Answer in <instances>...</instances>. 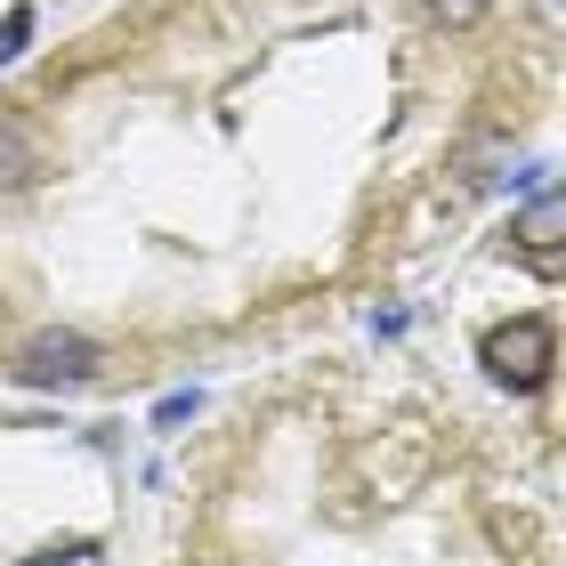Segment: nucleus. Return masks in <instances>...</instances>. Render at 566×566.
Returning a JSON list of instances; mask_svg holds the SVG:
<instances>
[{
    "label": "nucleus",
    "instance_id": "nucleus-6",
    "mask_svg": "<svg viewBox=\"0 0 566 566\" xmlns=\"http://www.w3.org/2000/svg\"><path fill=\"white\" fill-rule=\"evenodd\" d=\"M24 49H33V9H9L0 17V65H17Z\"/></svg>",
    "mask_w": 566,
    "mask_h": 566
},
{
    "label": "nucleus",
    "instance_id": "nucleus-3",
    "mask_svg": "<svg viewBox=\"0 0 566 566\" xmlns=\"http://www.w3.org/2000/svg\"><path fill=\"white\" fill-rule=\"evenodd\" d=\"M510 235H518V251H534V260L543 268H558V235H566V202H558V187L543 178V187H534V202L518 211V227H510Z\"/></svg>",
    "mask_w": 566,
    "mask_h": 566
},
{
    "label": "nucleus",
    "instance_id": "nucleus-4",
    "mask_svg": "<svg viewBox=\"0 0 566 566\" xmlns=\"http://www.w3.org/2000/svg\"><path fill=\"white\" fill-rule=\"evenodd\" d=\"M41 163H33V138L24 130H9V122H0V195H17L24 178H33Z\"/></svg>",
    "mask_w": 566,
    "mask_h": 566
},
{
    "label": "nucleus",
    "instance_id": "nucleus-5",
    "mask_svg": "<svg viewBox=\"0 0 566 566\" xmlns=\"http://www.w3.org/2000/svg\"><path fill=\"white\" fill-rule=\"evenodd\" d=\"M24 566H106V543H41Z\"/></svg>",
    "mask_w": 566,
    "mask_h": 566
},
{
    "label": "nucleus",
    "instance_id": "nucleus-2",
    "mask_svg": "<svg viewBox=\"0 0 566 566\" xmlns=\"http://www.w3.org/2000/svg\"><path fill=\"white\" fill-rule=\"evenodd\" d=\"M9 373L24 380V389H82V380L106 373V348H97L90 332H33Z\"/></svg>",
    "mask_w": 566,
    "mask_h": 566
},
{
    "label": "nucleus",
    "instance_id": "nucleus-7",
    "mask_svg": "<svg viewBox=\"0 0 566 566\" xmlns=\"http://www.w3.org/2000/svg\"><path fill=\"white\" fill-rule=\"evenodd\" d=\"M429 9L446 17V24H478V17H485V0H429Z\"/></svg>",
    "mask_w": 566,
    "mask_h": 566
},
{
    "label": "nucleus",
    "instance_id": "nucleus-1",
    "mask_svg": "<svg viewBox=\"0 0 566 566\" xmlns=\"http://www.w3.org/2000/svg\"><path fill=\"white\" fill-rule=\"evenodd\" d=\"M478 365L502 380V389H543L551 365H558V332L551 316H510L485 332V348H478Z\"/></svg>",
    "mask_w": 566,
    "mask_h": 566
},
{
    "label": "nucleus",
    "instance_id": "nucleus-8",
    "mask_svg": "<svg viewBox=\"0 0 566 566\" xmlns=\"http://www.w3.org/2000/svg\"><path fill=\"white\" fill-rule=\"evenodd\" d=\"M187 413H195V389H187V397H163V405H154V421H163V429H178Z\"/></svg>",
    "mask_w": 566,
    "mask_h": 566
}]
</instances>
